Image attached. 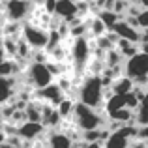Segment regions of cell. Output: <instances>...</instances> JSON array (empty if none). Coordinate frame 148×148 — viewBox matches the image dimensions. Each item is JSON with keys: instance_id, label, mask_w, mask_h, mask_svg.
<instances>
[{"instance_id": "277c9868", "label": "cell", "mask_w": 148, "mask_h": 148, "mask_svg": "<svg viewBox=\"0 0 148 148\" xmlns=\"http://www.w3.org/2000/svg\"><path fill=\"white\" fill-rule=\"evenodd\" d=\"M69 56H71V62L75 64V68L84 69L86 64L90 62L92 56V47H90V40H86V36L81 38H71V45H69Z\"/></svg>"}, {"instance_id": "f1b7e54d", "label": "cell", "mask_w": 148, "mask_h": 148, "mask_svg": "<svg viewBox=\"0 0 148 148\" xmlns=\"http://www.w3.org/2000/svg\"><path fill=\"white\" fill-rule=\"evenodd\" d=\"M4 124V114H2V109H0V126Z\"/></svg>"}, {"instance_id": "6da1fadb", "label": "cell", "mask_w": 148, "mask_h": 148, "mask_svg": "<svg viewBox=\"0 0 148 148\" xmlns=\"http://www.w3.org/2000/svg\"><path fill=\"white\" fill-rule=\"evenodd\" d=\"M103 84H101V77L98 73L84 77V81L77 88V101H83L84 105L98 109L99 112L105 111V101H103Z\"/></svg>"}, {"instance_id": "603a6c76", "label": "cell", "mask_w": 148, "mask_h": 148, "mask_svg": "<svg viewBox=\"0 0 148 148\" xmlns=\"http://www.w3.org/2000/svg\"><path fill=\"white\" fill-rule=\"evenodd\" d=\"M84 148H103V143L101 141H90V143L84 141Z\"/></svg>"}, {"instance_id": "d6986e66", "label": "cell", "mask_w": 148, "mask_h": 148, "mask_svg": "<svg viewBox=\"0 0 148 148\" xmlns=\"http://www.w3.org/2000/svg\"><path fill=\"white\" fill-rule=\"evenodd\" d=\"M88 25V32L92 34V38H99V36H103L105 32H107V26H105V23L101 21V19L96 15L94 19H92L90 23H86Z\"/></svg>"}, {"instance_id": "484cf974", "label": "cell", "mask_w": 148, "mask_h": 148, "mask_svg": "<svg viewBox=\"0 0 148 148\" xmlns=\"http://www.w3.org/2000/svg\"><path fill=\"white\" fill-rule=\"evenodd\" d=\"M6 143V131H4V127L0 126V145H4Z\"/></svg>"}, {"instance_id": "8992f818", "label": "cell", "mask_w": 148, "mask_h": 148, "mask_svg": "<svg viewBox=\"0 0 148 148\" xmlns=\"http://www.w3.org/2000/svg\"><path fill=\"white\" fill-rule=\"evenodd\" d=\"M34 10L32 0H4V19L23 23Z\"/></svg>"}, {"instance_id": "52a82bcc", "label": "cell", "mask_w": 148, "mask_h": 148, "mask_svg": "<svg viewBox=\"0 0 148 148\" xmlns=\"http://www.w3.org/2000/svg\"><path fill=\"white\" fill-rule=\"evenodd\" d=\"M124 75L131 77V79L148 75V53L139 51L137 54L126 58L124 60Z\"/></svg>"}, {"instance_id": "f546056e", "label": "cell", "mask_w": 148, "mask_h": 148, "mask_svg": "<svg viewBox=\"0 0 148 148\" xmlns=\"http://www.w3.org/2000/svg\"><path fill=\"white\" fill-rule=\"evenodd\" d=\"M2 23H4V17H2V15H0V26H2Z\"/></svg>"}, {"instance_id": "8fae6325", "label": "cell", "mask_w": 148, "mask_h": 148, "mask_svg": "<svg viewBox=\"0 0 148 148\" xmlns=\"http://www.w3.org/2000/svg\"><path fill=\"white\" fill-rule=\"evenodd\" d=\"M60 112L56 111L54 105H49V103H41V124H43L47 130H58L60 126Z\"/></svg>"}, {"instance_id": "ac0fdd59", "label": "cell", "mask_w": 148, "mask_h": 148, "mask_svg": "<svg viewBox=\"0 0 148 148\" xmlns=\"http://www.w3.org/2000/svg\"><path fill=\"white\" fill-rule=\"evenodd\" d=\"M73 107H75V99H71V98H68V96H64V99H62L60 103L56 105V111L60 112L62 118H71Z\"/></svg>"}, {"instance_id": "4dcf8cb0", "label": "cell", "mask_w": 148, "mask_h": 148, "mask_svg": "<svg viewBox=\"0 0 148 148\" xmlns=\"http://www.w3.org/2000/svg\"><path fill=\"white\" fill-rule=\"evenodd\" d=\"M130 2H131V4H133V2H139V0H130Z\"/></svg>"}, {"instance_id": "e0dca14e", "label": "cell", "mask_w": 148, "mask_h": 148, "mask_svg": "<svg viewBox=\"0 0 148 148\" xmlns=\"http://www.w3.org/2000/svg\"><path fill=\"white\" fill-rule=\"evenodd\" d=\"M98 17L101 19V21L105 23V26H107V30H112V26H114V23L118 21V19H122L118 13H116L114 10H99V13H98Z\"/></svg>"}, {"instance_id": "7c38bea8", "label": "cell", "mask_w": 148, "mask_h": 148, "mask_svg": "<svg viewBox=\"0 0 148 148\" xmlns=\"http://www.w3.org/2000/svg\"><path fill=\"white\" fill-rule=\"evenodd\" d=\"M19 90L17 77H0V105L10 101Z\"/></svg>"}, {"instance_id": "5bb4252c", "label": "cell", "mask_w": 148, "mask_h": 148, "mask_svg": "<svg viewBox=\"0 0 148 148\" xmlns=\"http://www.w3.org/2000/svg\"><path fill=\"white\" fill-rule=\"evenodd\" d=\"M111 88H112L114 94H127V92L133 90V79L127 77V75H120V77H116V79L112 81Z\"/></svg>"}, {"instance_id": "4316f807", "label": "cell", "mask_w": 148, "mask_h": 148, "mask_svg": "<svg viewBox=\"0 0 148 148\" xmlns=\"http://www.w3.org/2000/svg\"><path fill=\"white\" fill-rule=\"evenodd\" d=\"M139 6H141V8H148V0H139Z\"/></svg>"}, {"instance_id": "3957f363", "label": "cell", "mask_w": 148, "mask_h": 148, "mask_svg": "<svg viewBox=\"0 0 148 148\" xmlns=\"http://www.w3.org/2000/svg\"><path fill=\"white\" fill-rule=\"evenodd\" d=\"M19 83L26 84L32 90H40V88L47 86L49 83H53V73L49 71L45 62H30L25 69L17 75Z\"/></svg>"}, {"instance_id": "9c48e42d", "label": "cell", "mask_w": 148, "mask_h": 148, "mask_svg": "<svg viewBox=\"0 0 148 148\" xmlns=\"http://www.w3.org/2000/svg\"><path fill=\"white\" fill-rule=\"evenodd\" d=\"M112 30L116 32L118 38H124V40L135 41V43H139V40H141V30L131 26L126 19H118V21L114 23V26H112Z\"/></svg>"}, {"instance_id": "83f0119b", "label": "cell", "mask_w": 148, "mask_h": 148, "mask_svg": "<svg viewBox=\"0 0 148 148\" xmlns=\"http://www.w3.org/2000/svg\"><path fill=\"white\" fill-rule=\"evenodd\" d=\"M0 148H21V146H13V145H8V143H4V145H0Z\"/></svg>"}, {"instance_id": "ba28073f", "label": "cell", "mask_w": 148, "mask_h": 148, "mask_svg": "<svg viewBox=\"0 0 148 148\" xmlns=\"http://www.w3.org/2000/svg\"><path fill=\"white\" fill-rule=\"evenodd\" d=\"M47 127L41 122H32V120H25L23 124H19V137L21 139H28V141H34V139L45 135Z\"/></svg>"}, {"instance_id": "44dd1931", "label": "cell", "mask_w": 148, "mask_h": 148, "mask_svg": "<svg viewBox=\"0 0 148 148\" xmlns=\"http://www.w3.org/2000/svg\"><path fill=\"white\" fill-rule=\"evenodd\" d=\"M41 6H43V10L47 11V13L53 15L54 13V6H56V0H43V4H41Z\"/></svg>"}, {"instance_id": "9a60e30c", "label": "cell", "mask_w": 148, "mask_h": 148, "mask_svg": "<svg viewBox=\"0 0 148 148\" xmlns=\"http://www.w3.org/2000/svg\"><path fill=\"white\" fill-rule=\"evenodd\" d=\"M114 47L122 53L124 58H130V56H133V54L139 53V43L130 41V40H124V38H118V40H116V45H114Z\"/></svg>"}, {"instance_id": "2e32d148", "label": "cell", "mask_w": 148, "mask_h": 148, "mask_svg": "<svg viewBox=\"0 0 148 148\" xmlns=\"http://www.w3.org/2000/svg\"><path fill=\"white\" fill-rule=\"evenodd\" d=\"M135 124H137V126H145V124H148V92L141 98L139 107L135 109Z\"/></svg>"}, {"instance_id": "cb8c5ba5", "label": "cell", "mask_w": 148, "mask_h": 148, "mask_svg": "<svg viewBox=\"0 0 148 148\" xmlns=\"http://www.w3.org/2000/svg\"><path fill=\"white\" fill-rule=\"evenodd\" d=\"M6 58V51H4V41H2V34H0V62Z\"/></svg>"}, {"instance_id": "d4e9b609", "label": "cell", "mask_w": 148, "mask_h": 148, "mask_svg": "<svg viewBox=\"0 0 148 148\" xmlns=\"http://www.w3.org/2000/svg\"><path fill=\"white\" fill-rule=\"evenodd\" d=\"M139 51H143V53H148V41H141V43H139Z\"/></svg>"}, {"instance_id": "5b68a950", "label": "cell", "mask_w": 148, "mask_h": 148, "mask_svg": "<svg viewBox=\"0 0 148 148\" xmlns=\"http://www.w3.org/2000/svg\"><path fill=\"white\" fill-rule=\"evenodd\" d=\"M21 36L32 49H45V45L49 41V28L36 25V23H25Z\"/></svg>"}, {"instance_id": "30bf717a", "label": "cell", "mask_w": 148, "mask_h": 148, "mask_svg": "<svg viewBox=\"0 0 148 148\" xmlns=\"http://www.w3.org/2000/svg\"><path fill=\"white\" fill-rule=\"evenodd\" d=\"M54 17H60L62 21H73L77 17V2L75 0H56L54 6Z\"/></svg>"}, {"instance_id": "4fadbf2b", "label": "cell", "mask_w": 148, "mask_h": 148, "mask_svg": "<svg viewBox=\"0 0 148 148\" xmlns=\"http://www.w3.org/2000/svg\"><path fill=\"white\" fill-rule=\"evenodd\" d=\"M47 148H71V139L66 131L47 130Z\"/></svg>"}, {"instance_id": "ffe728a7", "label": "cell", "mask_w": 148, "mask_h": 148, "mask_svg": "<svg viewBox=\"0 0 148 148\" xmlns=\"http://www.w3.org/2000/svg\"><path fill=\"white\" fill-rule=\"evenodd\" d=\"M137 21H139V28H148V8H143L139 11Z\"/></svg>"}, {"instance_id": "7a4b0ae2", "label": "cell", "mask_w": 148, "mask_h": 148, "mask_svg": "<svg viewBox=\"0 0 148 148\" xmlns=\"http://www.w3.org/2000/svg\"><path fill=\"white\" fill-rule=\"evenodd\" d=\"M75 126L81 131L86 130H96V127H103L109 120L107 112H99L98 109L90 107V105H84L83 101H75V107H73V114H71Z\"/></svg>"}, {"instance_id": "7402d4cb", "label": "cell", "mask_w": 148, "mask_h": 148, "mask_svg": "<svg viewBox=\"0 0 148 148\" xmlns=\"http://www.w3.org/2000/svg\"><path fill=\"white\" fill-rule=\"evenodd\" d=\"M137 137H141V139H145V141H148V124H145V126H139Z\"/></svg>"}]
</instances>
